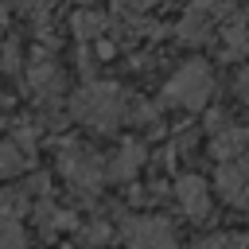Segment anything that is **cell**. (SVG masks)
Masks as SVG:
<instances>
[{
  "label": "cell",
  "mask_w": 249,
  "mask_h": 249,
  "mask_svg": "<svg viewBox=\"0 0 249 249\" xmlns=\"http://www.w3.org/2000/svg\"><path fill=\"white\" fill-rule=\"evenodd\" d=\"M241 144H245V132H241V128H237V132H222V136L214 140V152H218V156H230V152H237Z\"/></svg>",
  "instance_id": "cell-6"
},
{
  "label": "cell",
  "mask_w": 249,
  "mask_h": 249,
  "mask_svg": "<svg viewBox=\"0 0 249 249\" xmlns=\"http://www.w3.org/2000/svg\"><path fill=\"white\" fill-rule=\"evenodd\" d=\"M218 191L230 202H241L245 198V167H222L218 171Z\"/></svg>",
  "instance_id": "cell-5"
},
{
  "label": "cell",
  "mask_w": 249,
  "mask_h": 249,
  "mask_svg": "<svg viewBox=\"0 0 249 249\" xmlns=\"http://www.w3.org/2000/svg\"><path fill=\"white\" fill-rule=\"evenodd\" d=\"M128 241H132L136 249H175V237H171L167 222H160V218H140V222H132V226H128Z\"/></svg>",
  "instance_id": "cell-3"
},
{
  "label": "cell",
  "mask_w": 249,
  "mask_h": 249,
  "mask_svg": "<svg viewBox=\"0 0 249 249\" xmlns=\"http://www.w3.org/2000/svg\"><path fill=\"white\" fill-rule=\"evenodd\" d=\"M210 70L202 62H187L171 82H167V101L175 105H187V109H198L206 97H210Z\"/></svg>",
  "instance_id": "cell-2"
},
{
  "label": "cell",
  "mask_w": 249,
  "mask_h": 249,
  "mask_svg": "<svg viewBox=\"0 0 249 249\" xmlns=\"http://www.w3.org/2000/svg\"><path fill=\"white\" fill-rule=\"evenodd\" d=\"M237 86H241V93L249 97V74H241V82H237Z\"/></svg>",
  "instance_id": "cell-8"
},
{
  "label": "cell",
  "mask_w": 249,
  "mask_h": 249,
  "mask_svg": "<svg viewBox=\"0 0 249 249\" xmlns=\"http://www.w3.org/2000/svg\"><path fill=\"white\" fill-rule=\"evenodd\" d=\"M74 113L97 128H109L121 117V89L117 86H89L74 97Z\"/></svg>",
  "instance_id": "cell-1"
},
{
  "label": "cell",
  "mask_w": 249,
  "mask_h": 249,
  "mask_svg": "<svg viewBox=\"0 0 249 249\" xmlns=\"http://www.w3.org/2000/svg\"><path fill=\"white\" fill-rule=\"evenodd\" d=\"M175 195H179V202L187 206V214H191V218H202V214H206V191H202V179L183 175Z\"/></svg>",
  "instance_id": "cell-4"
},
{
  "label": "cell",
  "mask_w": 249,
  "mask_h": 249,
  "mask_svg": "<svg viewBox=\"0 0 249 249\" xmlns=\"http://www.w3.org/2000/svg\"><path fill=\"white\" fill-rule=\"evenodd\" d=\"M0 245H4V249H23V233H19L16 222H8V226L0 230Z\"/></svg>",
  "instance_id": "cell-7"
}]
</instances>
